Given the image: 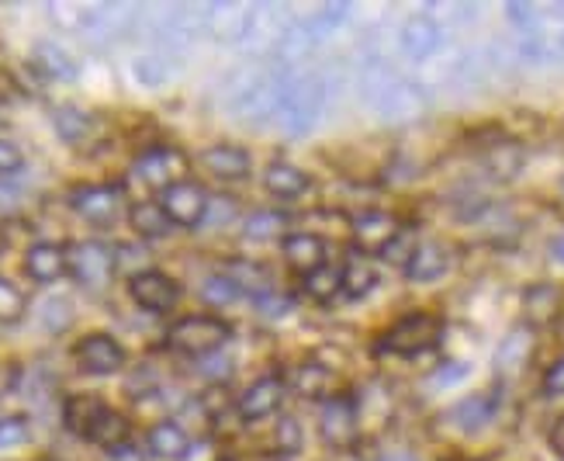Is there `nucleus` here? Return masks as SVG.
<instances>
[{
  "mask_svg": "<svg viewBox=\"0 0 564 461\" xmlns=\"http://www.w3.org/2000/svg\"><path fill=\"white\" fill-rule=\"evenodd\" d=\"M87 441L90 444H97V448H108V451H115V448H121L126 444V437H129V420L121 417L118 409H111L108 403L94 412V420H90V427H87Z\"/></svg>",
  "mask_w": 564,
  "mask_h": 461,
  "instance_id": "6ab92c4d",
  "label": "nucleus"
},
{
  "mask_svg": "<svg viewBox=\"0 0 564 461\" xmlns=\"http://www.w3.org/2000/svg\"><path fill=\"white\" fill-rule=\"evenodd\" d=\"M132 73H135V81H139V84L156 87V84H163V81L170 77V66H166L163 56H139V60L132 63Z\"/></svg>",
  "mask_w": 564,
  "mask_h": 461,
  "instance_id": "e433bc0d",
  "label": "nucleus"
},
{
  "mask_svg": "<svg viewBox=\"0 0 564 461\" xmlns=\"http://www.w3.org/2000/svg\"><path fill=\"white\" fill-rule=\"evenodd\" d=\"M184 167H187L184 153L170 150V146H153V150H145V153L135 160V167H132V170L139 174V181H142V184L166 191L170 184L184 181V178H181V174H184Z\"/></svg>",
  "mask_w": 564,
  "mask_h": 461,
  "instance_id": "1a4fd4ad",
  "label": "nucleus"
},
{
  "mask_svg": "<svg viewBox=\"0 0 564 461\" xmlns=\"http://www.w3.org/2000/svg\"><path fill=\"white\" fill-rule=\"evenodd\" d=\"M69 323V302L66 299H48L42 312V326L48 330H63Z\"/></svg>",
  "mask_w": 564,
  "mask_h": 461,
  "instance_id": "ea45409f",
  "label": "nucleus"
},
{
  "mask_svg": "<svg viewBox=\"0 0 564 461\" xmlns=\"http://www.w3.org/2000/svg\"><path fill=\"white\" fill-rule=\"evenodd\" d=\"M523 163H527V153L520 142H496L485 150V170L496 181H512L523 170Z\"/></svg>",
  "mask_w": 564,
  "mask_h": 461,
  "instance_id": "b1692460",
  "label": "nucleus"
},
{
  "mask_svg": "<svg viewBox=\"0 0 564 461\" xmlns=\"http://www.w3.org/2000/svg\"><path fill=\"white\" fill-rule=\"evenodd\" d=\"M378 288V271L375 264L367 257H350L347 267H343V291H347V299H364L371 296V291Z\"/></svg>",
  "mask_w": 564,
  "mask_h": 461,
  "instance_id": "bb28decb",
  "label": "nucleus"
},
{
  "mask_svg": "<svg viewBox=\"0 0 564 461\" xmlns=\"http://www.w3.org/2000/svg\"><path fill=\"white\" fill-rule=\"evenodd\" d=\"M318 433L329 448H347L357 437V406L350 396H326L323 417H318Z\"/></svg>",
  "mask_w": 564,
  "mask_h": 461,
  "instance_id": "9d476101",
  "label": "nucleus"
},
{
  "mask_svg": "<svg viewBox=\"0 0 564 461\" xmlns=\"http://www.w3.org/2000/svg\"><path fill=\"white\" fill-rule=\"evenodd\" d=\"M135 11L132 8H121V4H101V8H87L80 14V24L90 39H115L121 35L132 24Z\"/></svg>",
  "mask_w": 564,
  "mask_h": 461,
  "instance_id": "a211bd4d",
  "label": "nucleus"
},
{
  "mask_svg": "<svg viewBox=\"0 0 564 461\" xmlns=\"http://www.w3.org/2000/svg\"><path fill=\"white\" fill-rule=\"evenodd\" d=\"M105 403L101 399H94V396H73V399H66V406H63V420H66V427L69 430H77L80 437L87 433V427H90V420H94V412L101 409Z\"/></svg>",
  "mask_w": 564,
  "mask_h": 461,
  "instance_id": "7c9ffc66",
  "label": "nucleus"
},
{
  "mask_svg": "<svg viewBox=\"0 0 564 461\" xmlns=\"http://www.w3.org/2000/svg\"><path fill=\"white\" fill-rule=\"evenodd\" d=\"M129 296L145 312H170L181 302V285L156 267H145V271H135L129 278Z\"/></svg>",
  "mask_w": 564,
  "mask_h": 461,
  "instance_id": "0eeeda50",
  "label": "nucleus"
},
{
  "mask_svg": "<svg viewBox=\"0 0 564 461\" xmlns=\"http://www.w3.org/2000/svg\"><path fill=\"white\" fill-rule=\"evenodd\" d=\"M115 247L105 239H80L66 247V275L84 288H105L115 278Z\"/></svg>",
  "mask_w": 564,
  "mask_h": 461,
  "instance_id": "7ed1b4c3",
  "label": "nucleus"
},
{
  "mask_svg": "<svg viewBox=\"0 0 564 461\" xmlns=\"http://www.w3.org/2000/svg\"><path fill=\"white\" fill-rule=\"evenodd\" d=\"M447 267H451V250L444 243H423V247H415V254L409 257L405 275L409 281H436L447 275Z\"/></svg>",
  "mask_w": 564,
  "mask_h": 461,
  "instance_id": "aec40b11",
  "label": "nucleus"
},
{
  "mask_svg": "<svg viewBox=\"0 0 564 461\" xmlns=\"http://www.w3.org/2000/svg\"><path fill=\"white\" fill-rule=\"evenodd\" d=\"M440 336H444V320H440V315H433V312H412V315H402L395 326L381 333L378 354L415 357V354L436 347Z\"/></svg>",
  "mask_w": 564,
  "mask_h": 461,
  "instance_id": "f03ea898",
  "label": "nucleus"
},
{
  "mask_svg": "<svg viewBox=\"0 0 564 461\" xmlns=\"http://www.w3.org/2000/svg\"><path fill=\"white\" fill-rule=\"evenodd\" d=\"M250 11L253 8L212 4V8H205V32H212L215 39H223V42H247Z\"/></svg>",
  "mask_w": 564,
  "mask_h": 461,
  "instance_id": "ddd939ff",
  "label": "nucleus"
},
{
  "mask_svg": "<svg viewBox=\"0 0 564 461\" xmlns=\"http://www.w3.org/2000/svg\"><path fill=\"white\" fill-rule=\"evenodd\" d=\"M263 187L271 194H278V199H299V194L308 191V174L302 167H294V163L274 160V163H267V170H263Z\"/></svg>",
  "mask_w": 564,
  "mask_h": 461,
  "instance_id": "4be33fe9",
  "label": "nucleus"
},
{
  "mask_svg": "<svg viewBox=\"0 0 564 461\" xmlns=\"http://www.w3.org/2000/svg\"><path fill=\"white\" fill-rule=\"evenodd\" d=\"M402 233L399 218L388 215V212H360L350 226V236H354V247L360 254H384L388 243Z\"/></svg>",
  "mask_w": 564,
  "mask_h": 461,
  "instance_id": "9b49d317",
  "label": "nucleus"
},
{
  "mask_svg": "<svg viewBox=\"0 0 564 461\" xmlns=\"http://www.w3.org/2000/svg\"><path fill=\"white\" fill-rule=\"evenodd\" d=\"M229 336H232V326L223 315L198 312V315H184V320L170 326L166 344L187 357H212L229 344Z\"/></svg>",
  "mask_w": 564,
  "mask_h": 461,
  "instance_id": "f257e3e1",
  "label": "nucleus"
},
{
  "mask_svg": "<svg viewBox=\"0 0 564 461\" xmlns=\"http://www.w3.org/2000/svg\"><path fill=\"white\" fill-rule=\"evenodd\" d=\"M561 191H564V184H561Z\"/></svg>",
  "mask_w": 564,
  "mask_h": 461,
  "instance_id": "8fccbe9b",
  "label": "nucleus"
},
{
  "mask_svg": "<svg viewBox=\"0 0 564 461\" xmlns=\"http://www.w3.org/2000/svg\"><path fill=\"white\" fill-rule=\"evenodd\" d=\"M561 305H564V291L551 281H541V285H530L523 291V312L533 326H551L557 315H561Z\"/></svg>",
  "mask_w": 564,
  "mask_h": 461,
  "instance_id": "f3484780",
  "label": "nucleus"
},
{
  "mask_svg": "<svg viewBox=\"0 0 564 461\" xmlns=\"http://www.w3.org/2000/svg\"><path fill=\"white\" fill-rule=\"evenodd\" d=\"M551 257L564 264V236H557V239L551 243Z\"/></svg>",
  "mask_w": 564,
  "mask_h": 461,
  "instance_id": "de8ad7c7",
  "label": "nucleus"
},
{
  "mask_svg": "<svg viewBox=\"0 0 564 461\" xmlns=\"http://www.w3.org/2000/svg\"><path fill=\"white\" fill-rule=\"evenodd\" d=\"M24 309H29V299L21 296L14 281H8L4 275H0V323L4 326L18 323L24 315Z\"/></svg>",
  "mask_w": 564,
  "mask_h": 461,
  "instance_id": "473e14b6",
  "label": "nucleus"
},
{
  "mask_svg": "<svg viewBox=\"0 0 564 461\" xmlns=\"http://www.w3.org/2000/svg\"><path fill=\"white\" fill-rule=\"evenodd\" d=\"M294 388L308 399H323L329 388V372L315 368V364H305V368H299V375H294Z\"/></svg>",
  "mask_w": 564,
  "mask_h": 461,
  "instance_id": "72a5a7b5",
  "label": "nucleus"
},
{
  "mask_svg": "<svg viewBox=\"0 0 564 461\" xmlns=\"http://www.w3.org/2000/svg\"><path fill=\"white\" fill-rule=\"evenodd\" d=\"M284 403V382L278 375H263L250 388H242V396L236 399V412L242 420H267L271 412H278Z\"/></svg>",
  "mask_w": 564,
  "mask_h": 461,
  "instance_id": "f8f14e48",
  "label": "nucleus"
},
{
  "mask_svg": "<svg viewBox=\"0 0 564 461\" xmlns=\"http://www.w3.org/2000/svg\"><path fill=\"white\" fill-rule=\"evenodd\" d=\"M129 223L145 239H160V236H166L170 229H174V223L166 218V212H163L160 202H135L129 208Z\"/></svg>",
  "mask_w": 564,
  "mask_h": 461,
  "instance_id": "393cba45",
  "label": "nucleus"
},
{
  "mask_svg": "<svg viewBox=\"0 0 564 461\" xmlns=\"http://www.w3.org/2000/svg\"><path fill=\"white\" fill-rule=\"evenodd\" d=\"M492 412H496V403L478 393V396L460 399V403L447 412V420H451L457 430H478V427H485L488 420H492Z\"/></svg>",
  "mask_w": 564,
  "mask_h": 461,
  "instance_id": "a878e982",
  "label": "nucleus"
},
{
  "mask_svg": "<svg viewBox=\"0 0 564 461\" xmlns=\"http://www.w3.org/2000/svg\"><path fill=\"white\" fill-rule=\"evenodd\" d=\"M415 254V243H412V233H399L395 239L388 243V250L381 254L384 260L391 264H409V257Z\"/></svg>",
  "mask_w": 564,
  "mask_h": 461,
  "instance_id": "a19ab883",
  "label": "nucleus"
},
{
  "mask_svg": "<svg viewBox=\"0 0 564 461\" xmlns=\"http://www.w3.org/2000/svg\"><path fill=\"white\" fill-rule=\"evenodd\" d=\"M378 461H415L412 454H384V458H378Z\"/></svg>",
  "mask_w": 564,
  "mask_h": 461,
  "instance_id": "09e8293b",
  "label": "nucleus"
},
{
  "mask_svg": "<svg viewBox=\"0 0 564 461\" xmlns=\"http://www.w3.org/2000/svg\"><path fill=\"white\" fill-rule=\"evenodd\" d=\"M160 205L166 212V218L181 229H194L205 223L208 215V194L198 181H177L170 184L166 191H160Z\"/></svg>",
  "mask_w": 564,
  "mask_h": 461,
  "instance_id": "39448f33",
  "label": "nucleus"
},
{
  "mask_svg": "<svg viewBox=\"0 0 564 461\" xmlns=\"http://www.w3.org/2000/svg\"><path fill=\"white\" fill-rule=\"evenodd\" d=\"M202 296H205V302H212V305H226V302H232V299H239L242 291H239V285L223 271V275H212L208 281H205V288H202Z\"/></svg>",
  "mask_w": 564,
  "mask_h": 461,
  "instance_id": "c9c22d12",
  "label": "nucleus"
},
{
  "mask_svg": "<svg viewBox=\"0 0 564 461\" xmlns=\"http://www.w3.org/2000/svg\"><path fill=\"white\" fill-rule=\"evenodd\" d=\"M527 357H530V336L523 330H517V333H509L502 340V347L496 354V364H499V368H506V372H517V368H523V364H527Z\"/></svg>",
  "mask_w": 564,
  "mask_h": 461,
  "instance_id": "2f4dec72",
  "label": "nucleus"
},
{
  "mask_svg": "<svg viewBox=\"0 0 564 461\" xmlns=\"http://www.w3.org/2000/svg\"><path fill=\"white\" fill-rule=\"evenodd\" d=\"M323 81L318 77H284V90H281V121L288 129H308L318 108H323Z\"/></svg>",
  "mask_w": 564,
  "mask_h": 461,
  "instance_id": "20e7f679",
  "label": "nucleus"
},
{
  "mask_svg": "<svg viewBox=\"0 0 564 461\" xmlns=\"http://www.w3.org/2000/svg\"><path fill=\"white\" fill-rule=\"evenodd\" d=\"M21 163H24V157H21L18 146L11 139H0V178H8V174H14V170H21Z\"/></svg>",
  "mask_w": 564,
  "mask_h": 461,
  "instance_id": "79ce46f5",
  "label": "nucleus"
},
{
  "mask_svg": "<svg viewBox=\"0 0 564 461\" xmlns=\"http://www.w3.org/2000/svg\"><path fill=\"white\" fill-rule=\"evenodd\" d=\"M29 420L24 417H0V448H18L29 441Z\"/></svg>",
  "mask_w": 564,
  "mask_h": 461,
  "instance_id": "4c0bfd02",
  "label": "nucleus"
},
{
  "mask_svg": "<svg viewBox=\"0 0 564 461\" xmlns=\"http://www.w3.org/2000/svg\"><path fill=\"white\" fill-rule=\"evenodd\" d=\"M544 396H564V357H557L544 372Z\"/></svg>",
  "mask_w": 564,
  "mask_h": 461,
  "instance_id": "37998d69",
  "label": "nucleus"
},
{
  "mask_svg": "<svg viewBox=\"0 0 564 461\" xmlns=\"http://www.w3.org/2000/svg\"><path fill=\"white\" fill-rule=\"evenodd\" d=\"M24 271L39 285L59 281L66 275V250L59 243H32L29 254H24Z\"/></svg>",
  "mask_w": 564,
  "mask_h": 461,
  "instance_id": "dca6fc26",
  "label": "nucleus"
},
{
  "mask_svg": "<svg viewBox=\"0 0 564 461\" xmlns=\"http://www.w3.org/2000/svg\"><path fill=\"white\" fill-rule=\"evenodd\" d=\"M278 437H281L284 451H299V444H302V430H299V424H294V420H281Z\"/></svg>",
  "mask_w": 564,
  "mask_h": 461,
  "instance_id": "c03bdc74",
  "label": "nucleus"
},
{
  "mask_svg": "<svg viewBox=\"0 0 564 461\" xmlns=\"http://www.w3.org/2000/svg\"><path fill=\"white\" fill-rule=\"evenodd\" d=\"M464 375H468V364H460V361H451V364H444L436 375H433V382L436 385H451V382H460Z\"/></svg>",
  "mask_w": 564,
  "mask_h": 461,
  "instance_id": "a18cd8bd",
  "label": "nucleus"
},
{
  "mask_svg": "<svg viewBox=\"0 0 564 461\" xmlns=\"http://www.w3.org/2000/svg\"><path fill=\"white\" fill-rule=\"evenodd\" d=\"M69 208L84 215L94 226H108L121 212V187L118 184H80L66 194Z\"/></svg>",
  "mask_w": 564,
  "mask_h": 461,
  "instance_id": "6e6552de",
  "label": "nucleus"
},
{
  "mask_svg": "<svg viewBox=\"0 0 564 461\" xmlns=\"http://www.w3.org/2000/svg\"><path fill=\"white\" fill-rule=\"evenodd\" d=\"M339 291H343V271H339V267H333V264L318 267V271H312L305 278V296L315 299V302H333Z\"/></svg>",
  "mask_w": 564,
  "mask_h": 461,
  "instance_id": "c85d7f7f",
  "label": "nucleus"
},
{
  "mask_svg": "<svg viewBox=\"0 0 564 461\" xmlns=\"http://www.w3.org/2000/svg\"><path fill=\"white\" fill-rule=\"evenodd\" d=\"M39 56L45 60L42 66H45L48 73H53V77H69V73H73L69 56H66V53H59L56 45H42V49H39Z\"/></svg>",
  "mask_w": 564,
  "mask_h": 461,
  "instance_id": "58836bf2",
  "label": "nucleus"
},
{
  "mask_svg": "<svg viewBox=\"0 0 564 461\" xmlns=\"http://www.w3.org/2000/svg\"><path fill=\"white\" fill-rule=\"evenodd\" d=\"M73 361L87 375H115L126 368V347L111 333H87L73 347Z\"/></svg>",
  "mask_w": 564,
  "mask_h": 461,
  "instance_id": "423d86ee",
  "label": "nucleus"
},
{
  "mask_svg": "<svg viewBox=\"0 0 564 461\" xmlns=\"http://www.w3.org/2000/svg\"><path fill=\"white\" fill-rule=\"evenodd\" d=\"M551 448H554V454H561L564 458V412L554 420V427H551Z\"/></svg>",
  "mask_w": 564,
  "mask_h": 461,
  "instance_id": "49530a36",
  "label": "nucleus"
},
{
  "mask_svg": "<svg viewBox=\"0 0 564 461\" xmlns=\"http://www.w3.org/2000/svg\"><path fill=\"white\" fill-rule=\"evenodd\" d=\"M202 163L218 181H242L250 174V153L242 150V146H232V142H218V146H212V150H205Z\"/></svg>",
  "mask_w": 564,
  "mask_h": 461,
  "instance_id": "4468645a",
  "label": "nucleus"
},
{
  "mask_svg": "<svg viewBox=\"0 0 564 461\" xmlns=\"http://www.w3.org/2000/svg\"><path fill=\"white\" fill-rule=\"evenodd\" d=\"M145 448H150L156 458H184L191 448V437L181 424L174 420H160L145 433Z\"/></svg>",
  "mask_w": 564,
  "mask_h": 461,
  "instance_id": "5701e85b",
  "label": "nucleus"
},
{
  "mask_svg": "<svg viewBox=\"0 0 564 461\" xmlns=\"http://www.w3.org/2000/svg\"><path fill=\"white\" fill-rule=\"evenodd\" d=\"M436 45H440V29H436L433 18L415 14V18L405 21V29H402V53L409 60H430L436 53Z\"/></svg>",
  "mask_w": 564,
  "mask_h": 461,
  "instance_id": "412c9836",
  "label": "nucleus"
},
{
  "mask_svg": "<svg viewBox=\"0 0 564 461\" xmlns=\"http://www.w3.org/2000/svg\"><path fill=\"white\" fill-rule=\"evenodd\" d=\"M284 257L291 264V271L308 278L318 267H326V243L312 233H291L284 236Z\"/></svg>",
  "mask_w": 564,
  "mask_h": 461,
  "instance_id": "2eb2a0df",
  "label": "nucleus"
},
{
  "mask_svg": "<svg viewBox=\"0 0 564 461\" xmlns=\"http://www.w3.org/2000/svg\"><path fill=\"white\" fill-rule=\"evenodd\" d=\"M56 129H59V136H63L66 142H77V139L87 136L90 118H87L80 108H59V111H56Z\"/></svg>",
  "mask_w": 564,
  "mask_h": 461,
  "instance_id": "f704fd0d",
  "label": "nucleus"
},
{
  "mask_svg": "<svg viewBox=\"0 0 564 461\" xmlns=\"http://www.w3.org/2000/svg\"><path fill=\"white\" fill-rule=\"evenodd\" d=\"M291 226V218L284 212H253L247 218V226H242V233H247V239H257V243H267V239H278L284 236Z\"/></svg>",
  "mask_w": 564,
  "mask_h": 461,
  "instance_id": "c756f323",
  "label": "nucleus"
},
{
  "mask_svg": "<svg viewBox=\"0 0 564 461\" xmlns=\"http://www.w3.org/2000/svg\"><path fill=\"white\" fill-rule=\"evenodd\" d=\"M226 275L239 285V291H250V296L263 299V296H274V285H271V271H263L260 264H247V260H239V264H229L226 267Z\"/></svg>",
  "mask_w": 564,
  "mask_h": 461,
  "instance_id": "cd10ccee",
  "label": "nucleus"
}]
</instances>
